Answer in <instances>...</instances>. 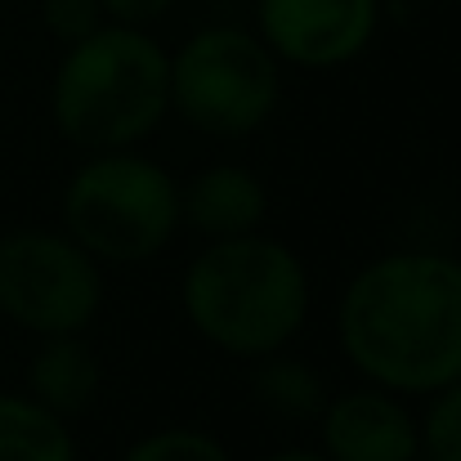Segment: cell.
Masks as SVG:
<instances>
[{
  "instance_id": "6",
  "label": "cell",
  "mask_w": 461,
  "mask_h": 461,
  "mask_svg": "<svg viewBox=\"0 0 461 461\" xmlns=\"http://www.w3.org/2000/svg\"><path fill=\"white\" fill-rule=\"evenodd\" d=\"M104 305L99 260L54 229H14L0 238V313L32 336L86 331Z\"/></svg>"
},
{
  "instance_id": "11",
  "label": "cell",
  "mask_w": 461,
  "mask_h": 461,
  "mask_svg": "<svg viewBox=\"0 0 461 461\" xmlns=\"http://www.w3.org/2000/svg\"><path fill=\"white\" fill-rule=\"evenodd\" d=\"M0 461H77V439L32 394H0Z\"/></svg>"
},
{
  "instance_id": "5",
  "label": "cell",
  "mask_w": 461,
  "mask_h": 461,
  "mask_svg": "<svg viewBox=\"0 0 461 461\" xmlns=\"http://www.w3.org/2000/svg\"><path fill=\"white\" fill-rule=\"evenodd\" d=\"M283 95V63L242 27H202L170 54V108L211 140L256 135Z\"/></svg>"
},
{
  "instance_id": "17",
  "label": "cell",
  "mask_w": 461,
  "mask_h": 461,
  "mask_svg": "<svg viewBox=\"0 0 461 461\" xmlns=\"http://www.w3.org/2000/svg\"><path fill=\"white\" fill-rule=\"evenodd\" d=\"M265 461H331V457L309 453V448H287V453H274V457H265Z\"/></svg>"
},
{
  "instance_id": "10",
  "label": "cell",
  "mask_w": 461,
  "mask_h": 461,
  "mask_svg": "<svg viewBox=\"0 0 461 461\" xmlns=\"http://www.w3.org/2000/svg\"><path fill=\"white\" fill-rule=\"evenodd\" d=\"M99 390H104V363L81 340V331L41 336V349L32 354V367H27V394L41 408L72 421L95 408Z\"/></svg>"
},
{
  "instance_id": "12",
  "label": "cell",
  "mask_w": 461,
  "mask_h": 461,
  "mask_svg": "<svg viewBox=\"0 0 461 461\" xmlns=\"http://www.w3.org/2000/svg\"><path fill=\"white\" fill-rule=\"evenodd\" d=\"M251 394L265 412L287 417V421H318V412L327 408V381L318 367H309L301 358L287 354H265L256 358L251 372Z\"/></svg>"
},
{
  "instance_id": "8",
  "label": "cell",
  "mask_w": 461,
  "mask_h": 461,
  "mask_svg": "<svg viewBox=\"0 0 461 461\" xmlns=\"http://www.w3.org/2000/svg\"><path fill=\"white\" fill-rule=\"evenodd\" d=\"M322 457L331 461H417L421 421L408 412L403 394L381 385H358L318 412Z\"/></svg>"
},
{
  "instance_id": "14",
  "label": "cell",
  "mask_w": 461,
  "mask_h": 461,
  "mask_svg": "<svg viewBox=\"0 0 461 461\" xmlns=\"http://www.w3.org/2000/svg\"><path fill=\"white\" fill-rule=\"evenodd\" d=\"M421 453L430 461H461V381L430 394L421 417Z\"/></svg>"
},
{
  "instance_id": "7",
  "label": "cell",
  "mask_w": 461,
  "mask_h": 461,
  "mask_svg": "<svg viewBox=\"0 0 461 461\" xmlns=\"http://www.w3.org/2000/svg\"><path fill=\"white\" fill-rule=\"evenodd\" d=\"M256 23L278 63L331 72L372 45L381 0H260Z\"/></svg>"
},
{
  "instance_id": "1",
  "label": "cell",
  "mask_w": 461,
  "mask_h": 461,
  "mask_svg": "<svg viewBox=\"0 0 461 461\" xmlns=\"http://www.w3.org/2000/svg\"><path fill=\"white\" fill-rule=\"evenodd\" d=\"M336 336L358 376L394 394H439L461 381V260L385 251L367 260L336 309Z\"/></svg>"
},
{
  "instance_id": "16",
  "label": "cell",
  "mask_w": 461,
  "mask_h": 461,
  "mask_svg": "<svg viewBox=\"0 0 461 461\" xmlns=\"http://www.w3.org/2000/svg\"><path fill=\"white\" fill-rule=\"evenodd\" d=\"M104 5V18L113 23H126V27H149L161 14H170L175 0H99Z\"/></svg>"
},
{
  "instance_id": "2",
  "label": "cell",
  "mask_w": 461,
  "mask_h": 461,
  "mask_svg": "<svg viewBox=\"0 0 461 461\" xmlns=\"http://www.w3.org/2000/svg\"><path fill=\"white\" fill-rule=\"evenodd\" d=\"M179 305L188 327L220 354H278L309 318L305 260L260 229L215 238L188 260Z\"/></svg>"
},
{
  "instance_id": "9",
  "label": "cell",
  "mask_w": 461,
  "mask_h": 461,
  "mask_svg": "<svg viewBox=\"0 0 461 461\" xmlns=\"http://www.w3.org/2000/svg\"><path fill=\"white\" fill-rule=\"evenodd\" d=\"M265 211H269L265 179L238 161H215L197 170L188 184H179V224L202 233L206 242L256 233L265 224Z\"/></svg>"
},
{
  "instance_id": "13",
  "label": "cell",
  "mask_w": 461,
  "mask_h": 461,
  "mask_svg": "<svg viewBox=\"0 0 461 461\" xmlns=\"http://www.w3.org/2000/svg\"><path fill=\"white\" fill-rule=\"evenodd\" d=\"M117 461H233L229 448L197 426H161L135 439Z\"/></svg>"
},
{
  "instance_id": "4",
  "label": "cell",
  "mask_w": 461,
  "mask_h": 461,
  "mask_svg": "<svg viewBox=\"0 0 461 461\" xmlns=\"http://www.w3.org/2000/svg\"><path fill=\"white\" fill-rule=\"evenodd\" d=\"M179 229V184L135 149L95 153L63 188V233L99 265H140L170 247Z\"/></svg>"
},
{
  "instance_id": "15",
  "label": "cell",
  "mask_w": 461,
  "mask_h": 461,
  "mask_svg": "<svg viewBox=\"0 0 461 461\" xmlns=\"http://www.w3.org/2000/svg\"><path fill=\"white\" fill-rule=\"evenodd\" d=\"M41 23L54 41L77 45L104 27V5L99 0H41Z\"/></svg>"
},
{
  "instance_id": "3",
  "label": "cell",
  "mask_w": 461,
  "mask_h": 461,
  "mask_svg": "<svg viewBox=\"0 0 461 461\" xmlns=\"http://www.w3.org/2000/svg\"><path fill=\"white\" fill-rule=\"evenodd\" d=\"M170 113V54L144 27L104 23L86 41L68 45L54 86L50 117L77 149L108 153L135 149Z\"/></svg>"
}]
</instances>
